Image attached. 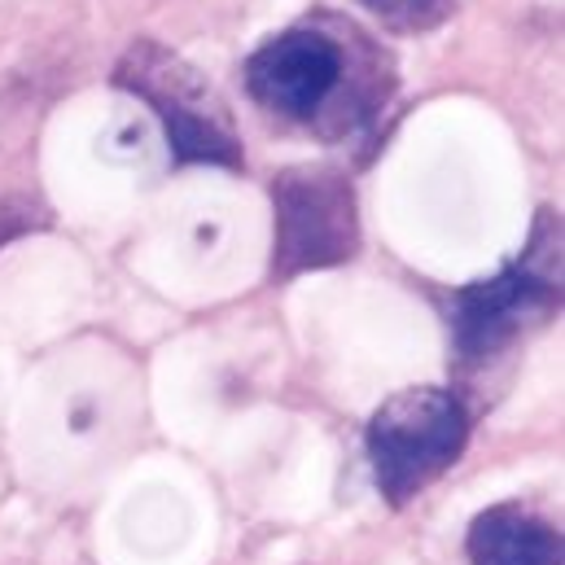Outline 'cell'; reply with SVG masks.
<instances>
[{
	"instance_id": "cell-1",
	"label": "cell",
	"mask_w": 565,
	"mask_h": 565,
	"mask_svg": "<svg viewBox=\"0 0 565 565\" xmlns=\"http://www.w3.org/2000/svg\"><path fill=\"white\" fill-rule=\"evenodd\" d=\"M347 35L320 22L285 26L246 57V93L277 119L320 132H351L373 115L382 84L373 79V66H360L347 53Z\"/></svg>"
},
{
	"instance_id": "cell-2",
	"label": "cell",
	"mask_w": 565,
	"mask_h": 565,
	"mask_svg": "<svg viewBox=\"0 0 565 565\" xmlns=\"http://www.w3.org/2000/svg\"><path fill=\"white\" fill-rule=\"evenodd\" d=\"M562 307V220L540 215L531 250L491 281H478L451 294V338L465 364L495 360L526 324H540Z\"/></svg>"
},
{
	"instance_id": "cell-3",
	"label": "cell",
	"mask_w": 565,
	"mask_h": 565,
	"mask_svg": "<svg viewBox=\"0 0 565 565\" xmlns=\"http://www.w3.org/2000/svg\"><path fill=\"white\" fill-rule=\"evenodd\" d=\"M469 443V413L443 386H408L391 395L369 422V460L377 491L404 509L438 482Z\"/></svg>"
},
{
	"instance_id": "cell-4",
	"label": "cell",
	"mask_w": 565,
	"mask_h": 565,
	"mask_svg": "<svg viewBox=\"0 0 565 565\" xmlns=\"http://www.w3.org/2000/svg\"><path fill=\"white\" fill-rule=\"evenodd\" d=\"M115 84L141 97L145 106H153V115L167 124L175 162L242 167V141L233 132L228 106L215 97L202 71H193L184 57H175L158 40H137L119 57Z\"/></svg>"
},
{
	"instance_id": "cell-5",
	"label": "cell",
	"mask_w": 565,
	"mask_h": 565,
	"mask_svg": "<svg viewBox=\"0 0 565 565\" xmlns=\"http://www.w3.org/2000/svg\"><path fill=\"white\" fill-rule=\"evenodd\" d=\"M277 202V255L273 273L298 277L355 259L360 220L351 180L333 167H289L273 184Z\"/></svg>"
},
{
	"instance_id": "cell-6",
	"label": "cell",
	"mask_w": 565,
	"mask_h": 565,
	"mask_svg": "<svg viewBox=\"0 0 565 565\" xmlns=\"http://www.w3.org/2000/svg\"><path fill=\"white\" fill-rule=\"evenodd\" d=\"M465 553L473 565H562V531L526 504H491L469 522Z\"/></svg>"
},
{
	"instance_id": "cell-7",
	"label": "cell",
	"mask_w": 565,
	"mask_h": 565,
	"mask_svg": "<svg viewBox=\"0 0 565 565\" xmlns=\"http://www.w3.org/2000/svg\"><path fill=\"white\" fill-rule=\"evenodd\" d=\"M369 13H377L386 26H399V31H417V26H429L447 13L451 0H360Z\"/></svg>"
},
{
	"instance_id": "cell-8",
	"label": "cell",
	"mask_w": 565,
	"mask_h": 565,
	"mask_svg": "<svg viewBox=\"0 0 565 565\" xmlns=\"http://www.w3.org/2000/svg\"><path fill=\"white\" fill-rule=\"evenodd\" d=\"M35 224H44V215L35 211L31 198H0V246L13 242V237H22Z\"/></svg>"
}]
</instances>
